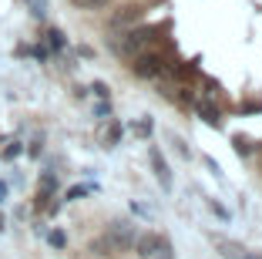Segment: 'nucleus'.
<instances>
[{
  "instance_id": "1",
  "label": "nucleus",
  "mask_w": 262,
  "mask_h": 259,
  "mask_svg": "<svg viewBox=\"0 0 262 259\" xmlns=\"http://www.w3.org/2000/svg\"><path fill=\"white\" fill-rule=\"evenodd\" d=\"M135 252L141 259H175L168 236H162V232H141V236H135Z\"/></svg>"
},
{
  "instance_id": "2",
  "label": "nucleus",
  "mask_w": 262,
  "mask_h": 259,
  "mask_svg": "<svg viewBox=\"0 0 262 259\" xmlns=\"http://www.w3.org/2000/svg\"><path fill=\"white\" fill-rule=\"evenodd\" d=\"M148 41H151V31H145V27H138V31H124L121 37L111 41V51L121 54V57H135V54L145 51Z\"/></svg>"
},
{
  "instance_id": "3",
  "label": "nucleus",
  "mask_w": 262,
  "mask_h": 259,
  "mask_svg": "<svg viewBox=\"0 0 262 259\" xmlns=\"http://www.w3.org/2000/svg\"><path fill=\"white\" fill-rule=\"evenodd\" d=\"M104 243H108L111 252H124V249L135 246V229L128 222H111L108 232H104Z\"/></svg>"
},
{
  "instance_id": "4",
  "label": "nucleus",
  "mask_w": 262,
  "mask_h": 259,
  "mask_svg": "<svg viewBox=\"0 0 262 259\" xmlns=\"http://www.w3.org/2000/svg\"><path fill=\"white\" fill-rule=\"evenodd\" d=\"M131 71H135V77H141V81H148V77H158L165 71V61L162 54H135V64H131Z\"/></svg>"
},
{
  "instance_id": "5",
  "label": "nucleus",
  "mask_w": 262,
  "mask_h": 259,
  "mask_svg": "<svg viewBox=\"0 0 262 259\" xmlns=\"http://www.w3.org/2000/svg\"><path fill=\"white\" fill-rule=\"evenodd\" d=\"M148 158H151V168H155L158 185H162L165 192H171V168H168V162H165V155L158 152V148H148Z\"/></svg>"
},
{
  "instance_id": "6",
  "label": "nucleus",
  "mask_w": 262,
  "mask_h": 259,
  "mask_svg": "<svg viewBox=\"0 0 262 259\" xmlns=\"http://www.w3.org/2000/svg\"><path fill=\"white\" fill-rule=\"evenodd\" d=\"M215 246H219V252H222L225 259H262V256H249L239 243H229V239H215Z\"/></svg>"
},
{
  "instance_id": "7",
  "label": "nucleus",
  "mask_w": 262,
  "mask_h": 259,
  "mask_svg": "<svg viewBox=\"0 0 262 259\" xmlns=\"http://www.w3.org/2000/svg\"><path fill=\"white\" fill-rule=\"evenodd\" d=\"M54 189H57L54 172H44V175H40V185H37V206H47V198H51Z\"/></svg>"
},
{
  "instance_id": "8",
  "label": "nucleus",
  "mask_w": 262,
  "mask_h": 259,
  "mask_svg": "<svg viewBox=\"0 0 262 259\" xmlns=\"http://www.w3.org/2000/svg\"><path fill=\"white\" fill-rule=\"evenodd\" d=\"M135 21H138V7H124L121 14L111 17V27H128V24H135Z\"/></svg>"
},
{
  "instance_id": "9",
  "label": "nucleus",
  "mask_w": 262,
  "mask_h": 259,
  "mask_svg": "<svg viewBox=\"0 0 262 259\" xmlns=\"http://www.w3.org/2000/svg\"><path fill=\"white\" fill-rule=\"evenodd\" d=\"M199 114H202V122L205 125H212V128H219V111L208 101H199Z\"/></svg>"
},
{
  "instance_id": "10",
  "label": "nucleus",
  "mask_w": 262,
  "mask_h": 259,
  "mask_svg": "<svg viewBox=\"0 0 262 259\" xmlns=\"http://www.w3.org/2000/svg\"><path fill=\"white\" fill-rule=\"evenodd\" d=\"M47 44H51V51H64L68 41H64V34L57 31V27H51V31H47Z\"/></svg>"
},
{
  "instance_id": "11",
  "label": "nucleus",
  "mask_w": 262,
  "mask_h": 259,
  "mask_svg": "<svg viewBox=\"0 0 262 259\" xmlns=\"http://www.w3.org/2000/svg\"><path fill=\"white\" fill-rule=\"evenodd\" d=\"M27 10H31L37 21H44L47 17V0H27Z\"/></svg>"
},
{
  "instance_id": "12",
  "label": "nucleus",
  "mask_w": 262,
  "mask_h": 259,
  "mask_svg": "<svg viewBox=\"0 0 262 259\" xmlns=\"http://www.w3.org/2000/svg\"><path fill=\"white\" fill-rule=\"evenodd\" d=\"M71 4H74L77 10H101L108 0H71Z\"/></svg>"
},
{
  "instance_id": "13",
  "label": "nucleus",
  "mask_w": 262,
  "mask_h": 259,
  "mask_svg": "<svg viewBox=\"0 0 262 259\" xmlns=\"http://www.w3.org/2000/svg\"><path fill=\"white\" fill-rule=\"evenodd\" d=\"M47 243L54 246V249H64V246H68V236H64L61 229H54V232H47Z\"/></svg>"
},
{
  "instance_id": "14",
  "label": "nucleus",
  "mask_w": 262,
  "mask_h": 259,
  "mask_svg": "<svg viewBox=\"0 0 262 259\" xmlns=\"http://www.w3.org/2000/svg\"><path fill=\"white\" fill-rule=\"evenodd\" d=\"M202 165H205V168H208V172H212L215 178H222V168H219V162L212 158V155H202Z\"/></svg>"
},
{
  "instance_id": "15",
  "label": "nucleus",
  "mask_w": 262,
  "mask_h": 259,
  "mask_svg": "<svg viewBox=\"0 0 262 259\" xmlns=\"http://www.w3.org/2000/svg\"><path fill=\"white\" fill-rule=\"evenodd\" d=\"M205 206L212 209V212H215V215H219V219H222V222H229V209H222V206H219V202H215V198H205Z\"/></svg>"
},
{
  "instance_id": "16",
  "label": "nucleus",
  "mask_w": 262,
  "mask_h": 259,
  "mask_svg": "<svg viewBox=\"0 0 262 259\" xmlns=\"http://www.w3.org/2000/svg\"><path fill=\"white\" fill-rule=\"evenodd\" d=\"M91 91L98 94L101 101H108V94H111V91H108V84H104V81H94V84H91Z\"/></svg>"
},
{
  "instance_id": "17",
  "label": "nucleus",
  "mask_w": 262,
  "mask_h": 259,
  "mask_svg": "<svg viewBox=\"0 0 262 259\" xmlns=\"http://www.w3.org/2000/svg\"><path fill=\"white\" fill-rule=\"evenodd\" d=\"M88 195V185H74V189H68V202H74V198Z\"/></svg>"
},
{
  "instance_id": "18",
  "label": "nucleus",
  "mask_w": 262,
  "mask_h": 259,
  "mask_svg": "<svg viewBox=\"0 0 262 259\" xmlns=\"http://www.w3.org/2000/svg\"><path fill=\"white\" fill-rule=\"evenodd\" d=\"M235 152H239V155H249V152H252V148H249V142H246V138H235Z\"/></svg>"
},
{
  "instance_id": "19",
  "label": "nucleus",
  "mask_w": 262,
  "mask_h": 259,
  "mask_svg": "<svg viewBox=\"0 0 262 259\" xmlns=\"http://www.w3.org/2000/svg\"><path fill=\"white\" fill-rule=\"evenodd\" d=\"M20 152H24V148H20V142H14V145H10L7 152H4V158H17V155H20Z\"/></svg>"
},
{
  "instance_id": "20",
  "label": "nucleus",
  "mask_w": 262,
  "mask_h": 259,
  "mask_svg": "<svg viewBox=\"0 0 262 259\" xmlns=\"http://www.w3.org/2000/svg\"><path fill=\"white\" fill-rule=\"evenodd\" d=\"M171 142H175V148H178V155H182V158H188V148H185V142H182V138H171Z\"/></svg>"
},
{
  "instance_id": "21",
  "label": "nucleus",
  "mask_w": 262,
  "mask_h": 259,
  "mask_svg": "<svg viewBox=\"0 0 262 259\" xmlns=\"http://www.w3.org/2000/svg\"><path fill=\"white\" fill-rule=\"evenodd\" d=\"M151 128H155V125H151V118H148V122L138 125V135H151Z\"/></svg>"
},
{
  "instance_id": "22",
  "label": "nucleus",
  "mask_w": 262,
  "mask_h": 259,
  "mask_svg": "<svg viewBox=\"0 0 262 259\" xmlns=\"http://www.w3.org/2000/svg\"><path fill=\"white\" fill-rule=\"evenodd\" d=\"M4 198H7V185L0 182V202H4Z\"/></svg>"
},
{
  "instance_id": "23",
  "label": "nucleus",
  "mask_w": 262,
  "mask_h": 259,
  "mask_svg": "<svg viewBox=\"0 0 262 259\" xmlns=\"http://www.w3.org/2000/svg\"><path fill=\"white\" fill-rule=\"evenodd\" d=\"M0 232H4V212H0Z\"/></svg>"
}]
</instances>
